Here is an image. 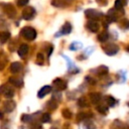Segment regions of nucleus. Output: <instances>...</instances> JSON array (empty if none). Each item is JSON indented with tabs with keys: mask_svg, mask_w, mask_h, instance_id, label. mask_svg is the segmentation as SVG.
Returning <instances> with one entry per match:
<instances>
[{
	"mask_svg": "<svg viewBox=\"0 0 129 129\" xmlns=\"http://www.w3.org/2000/svg\"><path fill=\"white\" fill-rule=\"evenodd\" d=\"M3 94H4V96H5L6 98L10 99V98H12V97L14 96V90H13V89H11V88L6 87V88H5V90H4V92H3Z\"/></svg>",
	"mask_w": 129,
	"mask_h": 129,
	"instance_id": "22",
	"label": "nucleus"
},
{
	"mask_svg": "<svg viewBox=\"0 0 129 129\" xmlns=\"http://www.w3.org/2000/svg\"><path fill=\"white\" fill-rule=\"evenodd\" d=\"M35 15V9L31 6H27L22 10V17L25 20H30Z\"/></svg>",
	"mask_w": 129,
	"mask_h": 129,
	"instance_id": "4",
	"label": "nucleus"
},
{
	"mask_svg": "<svg viewBox=\"0 0 129 129\" xmlns=\"http://www.w3.org/2000/svg\"><path fill=\"white\" fill-rule=\"evenodd\" d=\"M97 111L99 113L103 114V115H106L109 110H108V107L107 106H105V105H99V106H97Z\"/></svg>",
	"mask_w": 129,
	"mask_h": 129,
	"instance_id": "23",
	"label": "nucleus"
},
{
	"mask_svg": "<svg viewBox=\"0 0 129 129\" xmlns=\"http://www.w3.org/2000/svg\"><path fill=\"white\" fill-rule=\"evenodd\" d=\"M50 114L49 113H44V114H42V116H41V121L43 122V123H47V122H50Z\"/></svg>",
	"mask_w": 129,
	"mask_h": 129,
	"instance_id": "30",
	"label": "nucleus"
},
{
	"mask_svg": "<svg viewBox=\"0 0 129 129\" xmlns=\"http://www.w3.org/2000/svg\"><path fill=\"white\" fill-rule=\"evenodd\" d=\"M61 114H62V116L66 118V119H71L72 118V112L69 110V109H63L62 111H61Z\"/></svg>",
	"mask_w": 129,
	"mask_h": 129,
	"instance_id": "28",
	"label": "nucleus"
},
{
	"mask_svg": "<svg viewBox=\"0 0 129 129\" xmlns=\"http://www.w3.org/2000/svg\"><path fill=\"white\" fill-rule=\"evenodd\" d=\"M89 99L93 104H98L101 101V94L97 92H93L89 94Z\"/></svg>",
	"mask_w": 129,
	"mask_h": 129,
	"instance_id": "11",
	"label": "nucleus"
},
{
	"mask_svg": "<svg viewBox=\"0 0 129 129\" xmlns=\"http://www.w3.org/2000/svg\"><path fill=\"white\" fill-rule=\"evenodd\" d=\"M78 105H79L80 107H87V106L89 105V103H88V100H87L85 97H81V98L78 100Z\"/></svg>",
	"mask_w": 129,
	"mask_h": 129,
	"instance_id": "26",
	"label": "nucleus"
},
{
	"mask_svg": "<svg viewBox=\"0 0 129 129\" xmlns=\"http://www.w3.org/2000/svg\"><path fill=\"white\" fill-rule=\"evenodd\" d=\"M0 129H11V127H10V125L8 123H4V124H2L0 126Z\"/></svg>",
	"mask_w": 129,
	"mask_h": 129,
	"instance_id": "37",
	"label": "nucleus"
},
{
	"mask_svg": "<svg viewBox=\"0 0 129 129\" xmlns=\"http://www.w3.org/2000/svg\"><path fill=\"white\" fill-rule=\"evenodd\" d=\"M106 103H107V105H108V106L113 107V106L115 105L116 101H115V99H114L112 96H107V97H106Z\"/></svg>",
	"mask_w": 129,
	"mask_h": 129,
	"instance_id": "27",
	"label": "nucleus"
},
{
	"mask_svg": "<svg viewBox=\"0 0 129 129\" xmlns=\"http://www.w3.org/2000/svg\"><path fill=\"white\" fill-rule=\"evenodd\" d=\"M87 27H88V29H89L90 31H92V32H97V31H99V29H100L99 23H98L97 21H95V20H90V21L87 23Z\"/></svg>",
	"mask_w": 129,
	"mask_h": 129,
	"instance_id": "8",
	"label": "nucleus"
},
{
	"mask_svg": "<svg viewBox=\"0 0 129 129\" xmlns=\"http://www.w3.org/2000/svg\"><path fill=\"white\" fill-rule=\"evenodd\" d=\"M101 5H106L107 4V0H97Z\"/></svg>",
	"mask_w": 129,
	"mask_h": 129,
	"instance_id": "38",
	"label": "nucleus"
},
{
	"mask_svg": "<svg viewBox=\"0 0 129 129\" xmlns=\"http://www.w3.org/2000/svg\"><path fill=\"white\" fill-rule=\"evenodd\" d=\"M10 38V32L9 31H1L0 32V42L5 43Z\"/></svg>",
	"mask_w": 129,
	"mask_h": 129,
	"instance_id": "19",
	"label": "nucleus"
},
{
	"mask_svg": "<svg viewBox=\"0 0 129 129\" xmlns=\"http://www.w3.org/2000/svg\"><path fill=\"white\" fill-rule=\"evenodd\" d=\"M31 119H32V116H31V115H28V114H23V115L21 116V121H22V122H25V123L30 122Z\"/></svg>",
	"mask_w": 129,
	"mask_h": 129,
	"instance_id": "31",
	"label": "nucleus"
},
{
	"mask_svg": "<svg viewBox=\"0 0 129 129\" xmlns=\"http://www.w3.org/2000/svg\"><path fill=\"white\" fill-rule=\"evenodd\" d=\"M6 63H7L6 55H5L2 51H0V71H2V70L5 68Z\"/></svg>",
	"mask_w": 129,
	"mask_h": 129,
	"instance_id": "20",
	"label": "nucleus"
},
{
	"mask_svg": "<svg viewBox=\"0 0 129 129\" xmlns=\"http://www.w3.org/2000/svg\"><path fill=\"white\" fill-rule=\"evenodd\" d=\"M108 72H109V70H108V68L105 67V66H100L99 68L96 69V74H97V76H99V77L106 76V75L108 74Z\"/></svg>",
	"mask_w": 129,
	"mask_h": 129,
	"instance_id": "15",
	"label": "nucleus"
},
{
	"mask_svg": "<svg viewBox=\"0 0 129 129\" xmlns=\"http://www.w3.org/2000/svg\"><path fill=\"white\" fill-rule=\"evenodd\" d=\"M86 80H87V82H88L89 84H91V85H96V84H97V81H96L94 78H92V77H86Z\"/></svg>",
	"mask_w": 129,
	"mask_h": 129,
	"instance_id": "35",
	"label": "nucleus"
},
{
	"mask_svg": "<svg viewBox=\"0 0 129 129\" xmlns=\"http://www.w3.org/2000/svg\"><path fill=\"white\" fill-rule=\"evenodd\" d=\"M71 31H72V25H71V23H70V22H66V23L63 24V26L61 27L59 33L55 34V36L57 37V36H59L60 34H69Z\"/></svg>",
	"mask_w": 129,
	"mask_h": 129,
	"instance_id": "9",
	"label": "nucleus"
},
{
	"mask_svg": "<svg viewBox=\"0 0 129 129\" xmlns=\"http://www.w3.org/2000/svg\"><path fill=\"white\" fill-rule=\"evenodd\" d=\"M9 83L12 84L15 87H21L23 85V81L20 78H15V77H10L9 78Z\"/></svg>",
	"mask_w": 129,
	"mask_h": 129,
	"instance_id": "16",
	"label": "nucleus"
},
{
	"mask_svg": "<svg viewBox=\"0 0 129 129\" xmlns=\"http://www.w3.org/2000/svg\"><path fill=\"white\" fill-rule=\"evenodd\" d=\"M28 50H29V46L26 44V43H22V44H20V46L18 47V49H17V53L19 54V56H25L26 54H27V52H28Z\"/></svg>",
	"mask_w": 129,
	"mask_h": 129,
	"instance_id": "10",
	"label": "nucleus"
},
{
	"mask_svg": "<svg viewBox=\"0 0 129 129\" xmlns=\"http://www.w3.org/2000/svg\"><path fill=\"white\" fill-rule=\"evenodd\" d=\"M43 60H44L43 54H42V53H37V57H36V63L41 66V64L43 63Z\"/></svg>",
	"mask_w": 129,
	"mask_h": 129,
	"instance_id": "32",
	"label": "nucleus"
},
{
	"mask_svg": "<svg viewBox=\"0 0 129 129\" xmlns=\"http://www.w3.org/2000/svg\"><path fill=\"white\" fill-rule=\"evenodd\" d=\"M21 70H22V64L19 61H14L10 64V71L13 74H17V73L21 72Z\"/></svg>",
	"mask_w": 129,
	"mask_h": 129,
	"instance_id": "12",
	"label": "nucleus"
},
{
	"mask_svg": "<svg viewBox=\"0 0 129 129\" xmlns=\"http://www.w3.org/2000/svg\"><path fill=\"white\" fill-rule=\"evenodd\" d=\"M104 51L108 55H114L119 51V46L115 43H108L103 47Z\"/></svg>",
	"mask_w": 129,
	"mask_h": 129,
	"instance_id": "3",
	"label": "nucleus"
},
{
	"mask_svg": "<svg viewBox=\"0 0 129 129\" xmlns=\"http://www.w3.org/2000/svg\"><path fill=\"white\" fill-rule=\"evenodd\" d=\"M16 107V103L12 100H7L4 102V105H3V109L6 113H10L12 112Z\"/></svg>",
	"mask_w": 129,
	"mask_h": 129,
	"instance_id": "6",
	"label": "nucleus"
},
{
	"mask_svg": "<svg viewBox=\"0 0 129 129\" xmlns=\"http://www.w3.org/2000/svg\"><path fill=\"white\" fill-rule=\"evenodd\" d=\"M2 6H3V9H4V12H5L9 17L12 18V17L15 16L16 12H15V8H14L13 5H11V4H3Z\"/></svg>",
	"mask_w": 129,
	"mask_h": 129,
	"instance_id": "7",
	"label": "nucleus"
},
{
	"mask_svg": "<svg viewBox=\"0 0 129 129\" xmlns=\"http://www.w3.org/2000/svg\"><path fill=\"white\" fill-rule=\"evenodd\" d=\"M53 86L56 89V91H62L67 89V82L60 78H56L53 80Z\"/></svg>",
	"mask_w": 129,
	"mask_h": 129,
	"instance_id": "5",
	"label": "nucleus"
},
{
	"mask_svg": "<svg viewBox=\"0 0 129 129\" xmlns=\"http://www.w3.org/2000/svg\"><path fill=\"white\" fill-rule=\"evenodd\" d=\"M85 14H86V16L88 18H90L91 20H95V21L100 19L103 16L102 12H100L98 10H95V9H87L85 11Z\"/></svg>",
	"mask_w": 129,
	"mask_h": 129,
	"instance_id": "2",
	"label": "nucleus"
},
{
	"mask_svg": "<svg viewBox=\"0 0 129 129\" xmlns=\"http://www.w3.org/2000/svg\"><path fill=\"white\" fill-rule=\"evenodd\" d=\"M51 91V87L50 86H43L37 93V97L38 98H43L44 96H46L48 93H50Z\"/></svg>",
	"mask_w": 129,
	"mask_h": 129,
	"instance_id": "13",
	"label": "nucleus"
},
{
	"mask_svg": "<svg viewBox=\"0 0 129 129\" xmlns=\"http://www.w3.org/2000/svg\"><path fill=\"white\" fill-rule=\"evenodd\" d=\"M2 118H3V113L0 111V119H2Z\"/></svg>",
	"mask_w": 129,
	"mask_h": 129,
	"instance_id": "39",
	"label": "nucleus"
},
{
	"mask_svg": "<svg viewBox=\"0 0 129 129\" xmlns=\"http://www.w3.org/2000/svg\"><path fill=\"white\" fill-rule=\"evenodd\" d=\"M107 20H108L109 22L117 21V20H118V15H117V13H116L115 10H113V9H110V10H109V12H108V14H107Z\"/></svg>",
	"mask_w": 129,
	"mask_h": 129,
	"instance_id": "14",
	"label": "nucleus"
},
{
	"mask_svg": "<svg viewBox=\"0 0 129 129\" xmlns=\"http://www.w3.org/2000/svg\"><path fill=\"white\" fill-rule=\"evenodd\" d=\"M108 38H109V34H108L107 31H102V32L99 33V35H98V40H99L100 42H105Z\"/></svg>",
	"mask_w": 129,
	"mask_h": 129,
	"instance_id": "21",
	"label": "nucleus"
},
{
	"mask_svg": "<svg viewBox=\"0 0 129 129\" xmlns=\"http://www.w3.org/2000/svg\"><path fill=\"white\" fill-rule=\"evenodd\" d=\"M85 128L86 129H96V126H95V124L92 121H88L85 124Z\"/></svg>",
	"mask_w": 129,
	"mask_h": 129,
	"instance_id": "34",
	"label": "nucleus"
},
{
	"mask_svg": "<svg viewBox=\"0 0 129 129\" xmlns=\"http://www.w3.org/2000/svg\"><path fill=\"white\" fill-rule=\"evenodd\" d=\"M93 117V114L91 112H81L78 114L77 116V120L78 121H83V120H86V119H89Z\"/></svg>",
	"mask_w": 129,
	"mask_h": 129,
	"instance_id": "17",
	"label": "nucleus"
},
{
	"mask_svg": "<svg viewBox=\"0 0 129 129\" xmlns=\"http://www.w3.org/2000/svg\"><path fill=\"white\" fill-rule=\"evenodd\" d=\"M56 107H57V102L54 99H51L50 101L47 102V108L49 110H54V109H56Z\"/></svg>",
	"mask_w": 129,
	"mask_h": 129,
	"instance_id": "24",
	"label": "nucleus"
},
{
	"mask_svg": "<svg viewBox=\"0 0 129 129\" xmlns=\"http://www.w3.org/2000/svg\"><path fill=\"white\" fill-rule=\"evenodd\" d=\"M82 46H83V44H82L81 42L75 41V42H73V43L70 45V49H71V50H77V49H79V48H82Z\"/></svg>",
	"mask_w": 129,
	"mask_h": 129,
	"instance_id": "25",
	"label": "nucleus"
},
{
	"mask_svg": "<svg viewBox=\"0 0 129 129\" xmlns=\"http://www.w3.org/2000/svg\"><path fill=\"white\" fill-rule=\"evenodd\" d=\"M124 6V3L122 0H116L115 1V10H122Z\"/></svg>",
	"mask_w": 129,
	"mask_h": 129,
	"instance_id": "29",
	"label": "nucleus"
},
{
	"mask_svg": "<svg viewBox=\"0 0 129 129\" xmlns=\"http://www.w3.org/2000/svg\"><path fill=\"white\" fill-rule=\"evenodd\" d=\"M20 34L22 37H24L27 40H33L36 37V30L30 26H25L21 29Z\"/></svg>",
	"mask_w": 129,
	"mask_h": 129,
	"instance_id": "1",
	"label": "nucleus"
},
{
	"mask_svg": "<svg viewBox=\"0 0 129 129\" xmlns=\"http://www.w3.org/2000/svg\"><path fill=\"white\" fill-rule=\"evenodd\" d=\"M70 0H52L51 4L55 7H64L67 5H69Z\"/></svg>",
	"mask_w": 129,
	"mask_h": 129,
	"instance_id": "18",
	"label": "nucleus"
},
{
	"mask_svg": "<svg viewBox=\"0 0 129 129\" xmlns=\"http://www.w3.org/2000/svg\"><path fill=\"white\" fill-rule=\"evenodd\" d=\"M29 0H17V5L22 7V6H25L27 3H28Z\"/></svg>",
	"mask_w": 129,
	"mask_h": 129,
	"instance_id": "36",
	"label": "nucleus"
},
{
	"mask_svg": "<svg viewBox=\"0 0 129 129\" xmlns=\"http://www.w3.org/2000/svg\"><path fill=\"white\" fill-rule=\"evenodd\" d=\"M50 129H57V128H54V127H51Z\"/></svg>",
	"mask_w": 129,
	"mask_h": 129,
	"instance_id": "40",
	"label": "nucleus"
},
{
	"mask_svg": "<svg viewBox=\"0 0 129 129\" xmlns=\"http://www.w3.org/2000/svg\"><path fill=\"white\" fill-rule=\"evenodd\" d=\"M30 129H42V125L38 122H34L32 124H30Z\"/></svg>",
	"mask_w": 129,
	"mask_h": 129,
	"instance_id": "33",
	"label": "nucleus"
}]
</instances>
